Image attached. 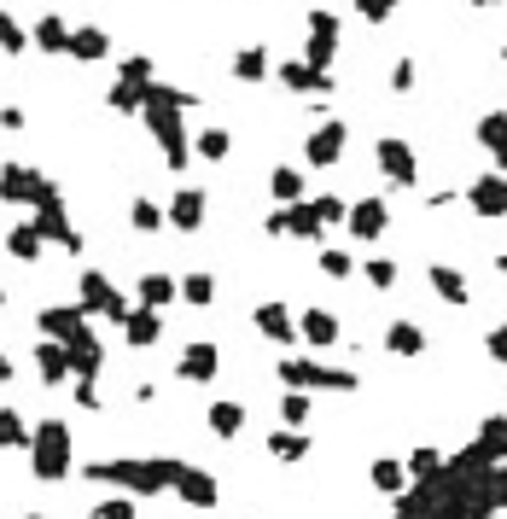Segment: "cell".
<instances>
[{
	"label": "cell",
	"instance_id": "cell-1",
	"mask_svg": "<svg viewBox=\"0 0 507 519\" xmlns=\"http://www.w3.org/2000/svg\"><path fill=\"white\" fill-rule=\"evenodd\" d=\"M65 432H59V426H41V438H35V473H41V479H59V473H65Z\"/></svg>",
	"mask_w": 507,
	"mask_h": 519
},
{
	"label": "cell",
	"instance_id": "cell-2",
	"mask_svg": "<svg viewBox=\"0 0 507 519\" xmlns=\"http://www.w3.org/2000/svg\"><path fill=\"white\" fill-rule=\"evenodd\" d=\"M473 205L484 210V216L507 210V181H502V175H484V181H478V187H473Z\"/></svg>",
	"mask_w": 507,
	"mask_h": 519
},
{
	"label": "cell",
	"instance_id": "cell-3",
	"mask_svg": "<svg viewBox=\"0 0 507 519\" xmlns=\"http://www.w3.org/2000/svg\"><path fill=\"white\" fill-rule=\"evenodd\" d=\"M304 339H309V345H333V339H338V321H333V315H321V310H309L304 315Z\"/></svg>",
	"mask_w": 507,
	"mask_h": 519
},
{
	"label": "cell",
	"instance_id": "cell-4",
	"mask_svg": "<svg viewBox=\"0 0 507 519\" xmlns=\"http://www.w3.org/2000/svg\"><path fill=\"white\" fill-rule=\"evenodd\" d=\"M338 140H344V129H321V135L309 140V158H315V164H333V158H338Z\"/></svg>",
	"mask_w": 507,
	"mask_h": 519
},
{
	"label": "cell",
	"instance_id": "cell-5",
	"mask_svg": "<svg viewBox=\"0 0 507 519\" xmlns=\"http://www.w3.org/2000/svg\"><path fill=\"white\" fill-rule=\"evenodd\" d=\"M181 368H187L193 380H204V374L216 368V350H210V345H193V350H187V356H181Z\"/></svg>",
	"mask_w": 507,
	"mask_h": 519
},
{
	"label": "cell",
	"instance_id": "cell-6",
	"mask_svg": "<svg viewBox=\"0 0 507 519\" xmlns=\"http://www.w3.org/2000/svg\"><path fill=\"white\" fill-rule=\"evenodd\" d=\"M257 327H263L269 339H292V333H286V310H280V304H263V310H257Z\"/></svg>",
	"mask_w": 507,
	"mask_h": 519
},
{
	"label": "cell",
	"instance_id": "cell-7",
	"mask_svg": "<svg viewBox=\"0 0 507 519\" xmlns=\"http://www.w3.org/2000/svg\"><path fill=\"white\" fill-rule=\"evenodd\" d=\"M385 170L397 175V181H408V175H414V158H408L397 140H385Z\"/></svg>",
	"mask_w": 507,
	"mask_h": 519
},
{
	"label": "cell",
	"instance_id": "cell-8",
	"mask_svg": "<svg viewBox=\"0 0 507 519\" xmlns=\"http://www.w3.org/2000/svg\"><path fill=\"white\" fill-rule=\"evenodd\" d=\"M210 426H216L222 438H234L239 432V403H216V409H210Z\"/></svg>",
	"mask_w": 507,
	"mask_h": 519
},
{
	"label": "cell",
	"instance_id": "cell-9",
	"mask_svg": "<svg viewBox=\"0 0 507 519\" xmlns=\"http://www.w3.org/2000/svg\"><path fill=\"white\" fill-rule=\"evenodd\" d=\"M175 479H181V490H187V502H210V496H216V485H210V479H199L193 467H187V473H175Z\"/></svg>",
	"mask_w": 507,
	"mask_h": 519
},
{
	"label": "cell",
	"instance_id": "cell-10",
	"mask_svg": "<svg viewBox=\"0 0 507 519\" xmlns=\"http://www.w3.org/2000/svg\"><path fill=\"white\" fill-rule=\"evenodd\" d=\"M432 280H438V292L449 298V304H461V298H467V280H461V275H449V269H432Z\"/></svg>",
	"mask_w": 507,
	"mask_h": 519
},
{
	"label": "cell",
	"instance_id": "cell-11",
	"mask_svg": "<svg viewBox=\"0 0 507 519\" xmlns=\"http://www.w3.org/2000/svg\"><path fill=\"white\" fill-rule=\"evenodd\" d=\"M199 210H204L199 193H181V205H175V222H181V228H193V222H199Z\"/></svg>",
	"mask_w": 507,
	"mask_h": 519
},
{
	"label": "cell",
	"instance_id": "cell-12",
	"mask_svg": "<svg viewBox=\"0 0 507 519\" xmlns=\"http://www.w3.org/2000/svg\"><path fill=\"white\" fill-rule=\"evenodd\" d=\"M350 222H356V234H379V222H385V210H379V205H362V210H356V216H350Z\"/></svg>",
	"mask_w": 507,
	"mask_h": 519
},
{
	"label": "cell",
	"instance_id": "cell-13",
	"mask_svg": "<svg viewBox=\"0 0 507 519\" xmlns=\"http://www.w3.org/2000/svg\"><path fill=\"white\" fill-rule=\"evenodd\" d=\"M373 485H379V490H397V485H403V467H397V461H379V467H373Z\"/></svg>",
	"mask_w": 507,
	"mask_h": 519
},
{
	"label": "cell",
	"instance_id": "cell-14",
	"mask_svg": "<svg viewBox=\"0 0 507 519\" xmlns=\"http://www.w3.org/2000/svg\"><path fill=\"white\" fill-rule=\"evenodd\" d=\"M129 339H135V345H152V339H158V321H152V315H135V321H129Z\"/></svg>",
	"mask_w": 507,
	"mask_h": 519
},
{
	"label": "cell",
	"instance_id": "cell-15",
	"mask_svg": "<svg viewBox=\"0 0 507 519\" xmlns=\"http://www.w3.org/2000/svg\"><path fill=\"white\" fill-rule=\"evenodd\" d=\"M426 339H420V327H391V350H420Z\"/></svg>",
	"mask_w": 507,
	"mask_h": 519
},
{
	"label": "cell",
	"instance_id": "cell-16",
	"mask_svg": "<svg viewBox=\"0 0 507 519\" xmlns=\"http://www.w3.org/2000/svg\"><path fill=\"white\" fill-rule=\"evenodd\" d=\"M70 47H76L82 59H94V53H100V47H105V35H100V30H82V35H76V41H70Z\"/></svg>",
	"mask_w": 507,
	"mask_h": 519
},
{
	"label": "cell",
	"instance_id": "cell-17",
	"mask_svg": "<svg viewBox=\"0 0 507 519\" xmlns=\"http://www.w3.org/2000/svg\"><path fill=\"white\" fill-rule=\"evenodd\" d=\"M140 292H146V304H164V298H169V292H175V286H169L164 275H152V280H146V286H140Z\"/></svg>",
	"mask_w": 507,
	"mask_h": 519
},
{
	"label": "cell",
	"instance_id": "cell-18",
	"mask_svg": "<svg viewBox=\"0 0 507 519\" xmlns=\"http://www.w3.org/2000/svg\"><path fill=\"white\" fill-rule=\"evenodd\" d=\"M274 193H280V199H298V175L280 170V175H274Z\"/></svg>",
	"mask_w": 507,
	"mask_h": 519
},
{
	"label": "cell",
	"instance_id": "cell-19",
	"mask_svg": "<svg viewBox=\"0 0 507 519\" xmlns=\"http://www.w3.org/2000/svg\"><path fill=\"white\" fill-rule=\"evenodd\" d=\"M222 152H228V135H222V129H210V135H204V158H222Z\"/></svg>",
	"mask_w": 507,
	"mask_h": 519
},
{
	"label": "cell",
	"instance_id": "cell-20",
	"mask_svg": "<svg viewBox=\"0 0 507 519\" xmlns=\"http://www.w3.org/2000/svg\"><path fill=\"white\" fill-rule=\"evenodd\" d=\"M187 298H193V304H210V280L193 275V280H187Z\"/></svg>",
	"mask_w": 507,
	"mask_h": 519
},
{
	"label": "cell",
	"instance_id": "cell-21",
	"mask_svg": "<svg viewBox=\"0 0 507 519\" xmlns=\"http://www.w3.org/2000/svg\"><path fill=\"white\" fill-rule=\"evenodd\" d=\"M100 519H135V508H129V502H105Z\"/></svg>",
	"mask_w": 507,
	"mask_h": 519
},
{
	"label": "cell",
	"instance_id": "cell-22",
	"mask_svg": "<svg viewBox=\"0 0 507 519\" xmlns=\"http://www.w3.org/2000/svg\"><path fill=\"white\" fill-rule=\"evenodd\" d=\"M239 76H263V53H245V59H239Z\"/></svg>",
	"mask_w": 507,
	"mask_h": 519
},
{
	"label": "cell",
	"instance_id": "cell-23",
	"mask_svg": "<svg viewBox=\"0 0 507 519\" xmlns=\"http://www.w3.org/2000/svg\"><path fill=\"white\" fill-rule=\"evenodd\" d=\"M362 12H368V18H385V12H391V0H362Z\"/></svg>",
	"mask_w": 507,
	"mask_h": 519
},
{
	"label": "cell",
	"instance_id": "cell-24",
	"mask_svg": "<svg viewBox=\"0 0 507 519\" xmlns=\"http://www.w3.org/2000/svg\"><path fill=\"white\" fill-rule=\"evenodd\" d=\"M490 350H496V356H507V327L496 333V339H490Z\"/></svg>",
	"mask_w": 507,
	"mask_h": 519
},
{
	"label": "cell",
	"instance_id": "cell-25",
	"mask_svg": "<svg viewBox=\"0 0 507 519\" xmlns=\"http://www.w3.org/2000/svg\"><path fill=\"white\" fill-rule=\"evenodd\" d=\"M502 263H507V257H502Z\"/></svg>",
	"mask_w": 507,
	"mask_h": 519
}]
</instances>
